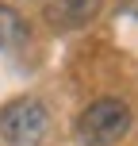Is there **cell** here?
I'll return each mask as SVG.
<instances>
[{"instance_id": "1", "label": "cell", "mask_w": 138, "mask_h": 146, "mask_svg": "<svg viewBox=\"0 0 138 146\" xmlns=\"http://www.w3.org/2000/svg\"><path fill=\"white\" fill-rule=\"evenodd\" d=\"M131 131V108L115 96H104V100L88 104L77 115V135L88 146H111Z\"/></svg>"}, {"instance_id": "2", "label": "cell", "mask_w": 138, "mask_h": 146, "mask_svg": "<svg viewBox=\"0 0 138 146\" xmlns=\"http://www.w3.org/2000/svg\"><path fill=\"white\" fill-rule=\"evenodd\" d=\"M0 135L12 146H38L50 135V111H46V104L35 100V96L12 100L0 111Z\"/></svg>"}, {"instance_id": "3", "label": "cell", "mask_w": 138, "mask_h": 146, "mask_svg": "<svg viewBox=\"0 0 138 146\" xmlns=\"http://www.w3.org/2000/svg\"><path fill=\"white\" fill-rule=\"evenodd\" d=\"M23 38H27L23 15L15 12V8H4V4H0V50H12V46L23 42Z\"/></svg>"}, {"instance_id": "4", "label": "cell", "mask_w": 138, "mask_h": 146, "mask_svg": "<svg viewBox=\"0 0 138 146\" xmlns=\"http://www.w3.org/2000/svg\"><path fill=\"white\" fill-rule=\"evenodd\" d=\"M96 8H100V0H58V8H54V19L61 23H88L96 15Z\"/></svg>"}]
</instances>
